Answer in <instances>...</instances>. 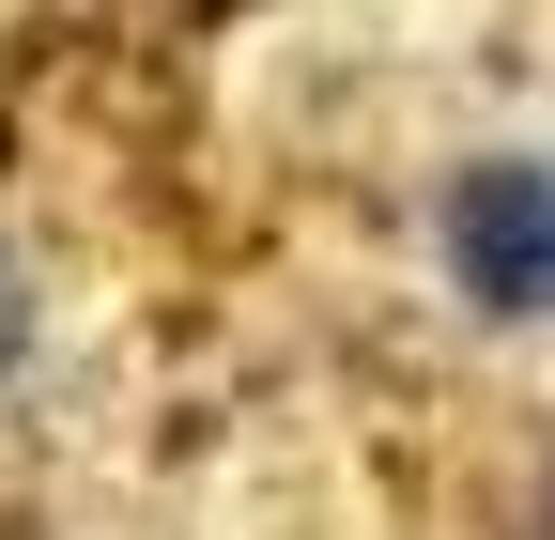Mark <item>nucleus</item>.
Listing matches in <instances>:
<instances>
[{
    "label": "nucleus",
    "mask_w": 555,
    "mask_h": 540,
    "mask_svg": "<svg viewBox=\"0 0 555 540\" xmlns=\"http://www.w3.org/2000/svg\"><path fill=\"white\" fill-rule=\"evenodd\" d=\"M448 262H463L478 309H540L555 294V185L540 170H478L448 201Z\"/></svg>",
    "instance_id": "nucleus-1"
},
{
    "label": "nucleus",
    "mask_w": 555,
    "mask_h": 540,
    "mask_svg": "<svg viewBox=\"0 0 555 540\" xmlns=\"http://www.w3.org/2000/svg\"><path fill=\"white\" fill-rule=\"evenodd\" d=\"M16 340H31V309H16V262H0V371H16Z\"/></svg>",
    "instance_id": "nucleus-2"
},
{
    "label": "nucleus",
    "mask_w": 555,
    "mask_h": 540,
    "mask_svg": "<svg viewBox=\"0 0 555 540\" xmlns=\"http://www.w3.org/2000/svg\"><path fill=\"white\" fill-rule=\"evenodd\" d=\"M540 540H555V510H540Z\"/></svg>",
    "instance_id": "nucleus-3"
}]
</instances>
